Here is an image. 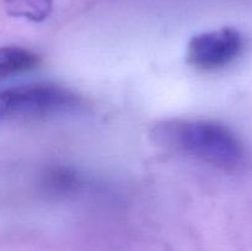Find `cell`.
Returning a JSON list of instances; mask_svg holds the SVG:
<instances>
[{
  "label": "cell",
  "mask_w": 252,
  "mask_h": 251,
  "mask_svg": "<svg viewBox=\"0 0 252 251\" xmlns=\"http://www.w3.org/2000/svg\"><path fill=\"white\" fill-rule=\"evenodd\" d=\"M243 49V37L231 27L196 34L187 46V62L203 70H214L230 64Z\"/></svg>",
  "instance_id": "3"
},
{
  "label": "cell",
  "mask_w": 252,
  "mask_h": 251,
  "mask_svg": "<svg viewBox=\"0 0 252 251\" xmlns=\"http://www.w3.org/2000/svg\"><path fill=\"white\" fill-rule=\"evenodd\" d=\"M150 138L158 147L180 153L224 170L244 161V147L226 126L208 120H166L153 126Z\"/></svg>",
  "instance_id": "1"
},
{
  "label": "cell",
  "mask_w": 252,
  "mask_h": 251,
  "mask_svg": "<svg viewBox=\"0 0 252 251\" xmlns=\"http://www.w3.org/2000/svg\"><path fill=\"white\" fill-rule=\"evenodd\" d=\"M81 105L78 94L58 84L34 83L0 89V123L65 115Z\"/></svg>",
  "instance_id": "2"
},
{
  "label": "cell",
  "mask_w": 252,
  "mask_h": 251,
  "mask_svg": "<svg viewBox=\"0 0 252 251\" xmlns=\"http://www.w3.org/2000/svg\"><path fill=\"white\" fill-rule=\"evenodd\" d=\"M4 5L10 16L33 22L44 21L53 10V0H4Z\"/></svg>",
  "instance_id": "6"
},
{
  "label": "cell",
  "mask_w": 252,
  "mask_h": 251,
  "mask_svg": "<svg viewBox=\"0 0 252 251\" xmlns=\"http://www.w3.org/2000/svg\"><path fill=\"white\" fill-rule=\"evenodd\" d=\"M80 185L79 175L65 166L49 167L42 175L41 186L47 194L65 196L76 191Z\"/></svg>",
  "instance_id": "5"
},
{
  "label": "cell",
  "mask_w": 252,
  "mask_h": 251,
  "mask_svg": "<svg viewBox=\"0 0 252 251\" xmlns=\"http://www.w3.org/2000/svg\"><path fill=\"white\" fill-rule=\"evenodd\" d=\"M39 57L24 47H0V81L37 68Z\"/></svg>",
  "instance_id": "4"
}]
</instances>
